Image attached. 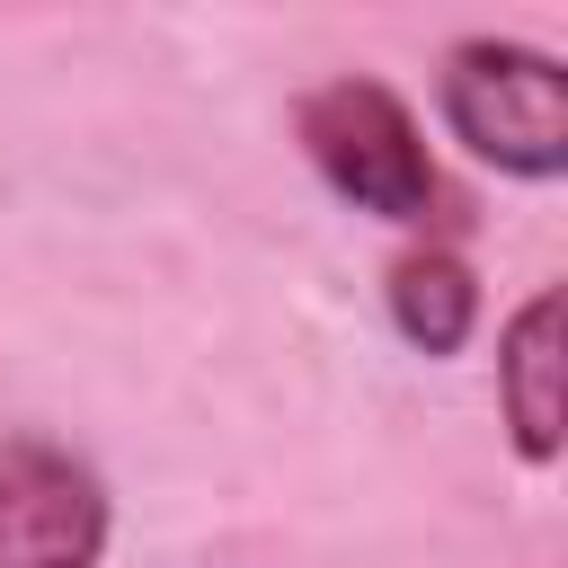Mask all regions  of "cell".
I'll return each instance as SVG.
<instances>
[{
    "instance_id": "1",
    "label": "cell",
    "mask_w": 568,
    "mask_h": 568,
    "mask_svg": "<svg viewBox=\"0 0 568 568\" xmlns=\"http://www.w3.org/2000/svg\"><path fill=\"white\" fill-rule=\"evenodd\" d=\"M293 133H302V160L320 169V186L373 222H399V231H426L435 204H444V178H435V151H426V124L417 106L373 80V71H346V80H320L302 89L293 106Z\"/></svg>"
},
{
    "instance_id": "2",
    "label": "cell",
    "mask_w": 568,
    "mask_h": 568,
    "mask_svg": "<svg viewBox=\"0 0 568 568\" xmlns=\"http://www.w3.org/2000/svg\"><path fill=\"white\" fill-rule=\"evenodd\" d=\"M435 106H444V133L479 169H497L515 186L568 178V71H559V53L515 44V36H462L444 53Z\"/></svg>"
},
{
    "instance_id": "3",
    "label": "cell",
    "mask_w": 568,
    "mask_h": 568,
    "mask_svg": "<svg viewBox=\"0 0 568 568\" xmlns=\"http://www.w3.org/2000/svg\"><path fill=\"white\" fill-rule=\"evenodd\" d=\"M115 532L106 479L53 435H0V568H98Z\"/></svg>"
},
{
    "instance_id": "4",
    "label": "cell",
    "mask_w": 568,
    "mask_h": 568,
    "mask_svg": "<svg viewBox=\"0 0 568 568\" xmlns=\"http://www.w3.org/2000/svg\"><path fill=\"white\" fill-rule=\"evenodd\" d=\"M559 328H568L559 284H541V293L497 328V408H506V435H515V453H524L532 470L559 462V373H568Z\"/></svg>"
},
{
    "instance_id": "5",
    "label": "cell",
    "mask_w": 568,
    "mask_h": 568,
    "mask_svg": "<svg viewBox=\"0 0 568 568\" xmlns=\"http://www.w3.org/2000/svg\"><path fill=\"white\" fill-rule=\"evenodd\" d=\"M382 302H390V328H399L417 355H462L470 328H479V275H470L453 248H435V240L408 248V257H390Z\"/></svg>"
}]
</instances>
